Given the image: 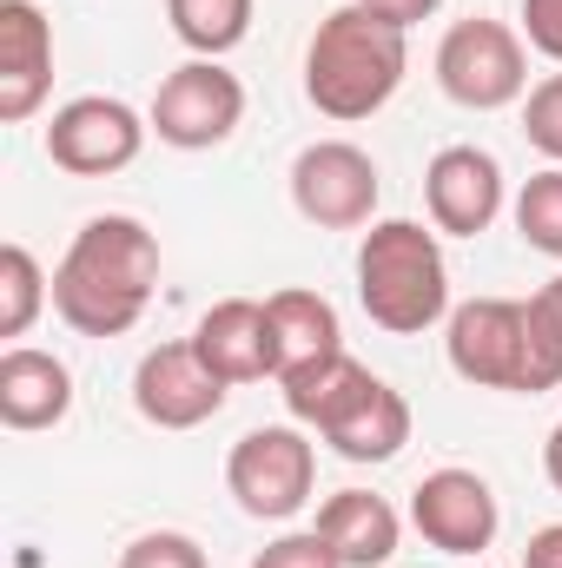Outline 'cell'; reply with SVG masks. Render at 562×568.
Returning <instances> with one entry per match:
<instances>
[{
  "instance_id": "cell-15",
  "label": "cell",
  "mask_w": 562,
  "mask_h": 568,
  "mask_svg": "<svg viewBox=\"0 0 562 568\" xmlns=\"http://www.w3.org/2000/svg\"><path fill=\"white\" fill-rule=\"evenodd\" d=\"M199 357L225 377V384H259L279 377V337H272V311L259 297H219L199 331H192Z\"/></svg>"
},
{
  "instance_id": "cell-17",
  "label": "cell",
  "mask_w": 562,
  "mask_h": 568,
  "mask_svg": "<svg viewBox=\"0 0 562 568\" xmlns=\"http://www.w3.org/2000/svg\"><path fill=\"white\" fill-rule=\"evenodd\" d=\"M311 529L338 549L344 568H391L398 542H404V516H398L384 496H371V489H338V496H324V509H318Z\"/></svg>"
},
{
  "instance_id": "cell-29",
  "label": "cell",
  "mask_w": 562,
  "mask_h": 568,
  "mask_svg": "<svg viewBox=\"0 0 562 568\" xmlns=\"http://www.w3.org/2000/svg\"><path fill=\"white\" fill-rule=\"evenodd\" d=\"M543 476L556 483V496H562V424L550 429V443H543Z\"/></svg>"
},
{
  "instance_id": "cell-13",
  "label": "cell",
  "mask_w": 562,
  "mask_h": 568,
  "mask_svg": "<svg viewBox=\"0 0 562 568\" xmlns=\"http://www.w3.org/2000/svg\"><path fill=\"white\" fill-rule=\"evenodd\" d=\"M423 205H430V225L450 232V239L490 232L496 212H503V165H496V152H483V145H443L423 165Z\"/></svg>"
},
{
  "instance_id": "cell-4",
  "label": "cell",
  "mask_w": 562,
  "mask_h": 568,
  "mask_svg": "<svg viewBox=\"0 0 562 568\" xmlns=\"http://www.w3.org/2000/svg\"><path fill=\"white\" fill-rule=\"evenodd\" d=\"M358 304L391 337H423L430 324H450V265L436 225L378 219L358 245Z\"/></svg>"
},
{
  "instance_id": "cell-1",
  "label": "cell",
  "mask_w": 562,
  "mask_h": 568,
  "mask_svg": "<svg viewBox=\"0 0 562 568\" xmlns=\"http://www.w3.org/2000/svg\"><path fill=\"white\" fill-rule=\"evenodd\" d=\"M159 291V239L133 212H100L53 265V311L80 337H127Z\"/></svg>"
},
{
  "instance_id": "cell-2",
  "label": "cell",
  "mask_w": 562,
  "mask_h": 568,
  "mask_svg": "<svg viewBox=\"0 0 562 568\" xmlns=\"http://www.w3.org/2000/svg\"><path fill=\"white\" fill-rule=\"evenodd\" d=\"M404 73H411V33L364 0H344L338 13H324L304 47V100L338 126L384 113Z\"/></svg>"
},
{
  "instance_id": "cell-18",
  "label": "cell",
  "mask_w": 562,
  "mask_h": 568,
  "mask_svg": "<svg viewBox=\"0 0 562 568\" xmlns=\"http://www.w3.org/2000/svg\"><path fill=\"white\" fill-rule=\"evenodd\" d=\"M265 311H272V337H279V384L318 371V364H331L344 351V324H338V311H331L324 291L291 284V291H272L265 297Z\"/></svg>"
},
{
  "instance_id": "cell-8",
  "label": "cell",
  "mask_w": 562,
  "mask_h": 568,
  "mask_svg": "<svg viewBox=\"0 0 562 568\" xmlns=\"http://www.w3.org/2000/svg\"><path fill=\"white\" fill-rule=\"evenodd\" d=\"M384 179L378 159L351 140H318L291 159V205L318 232H364L378 219Z\"/></svg>"
},
{
  "instance_id": "cell-23",
  "label": "cell",
  "mask_w": 562,
  "mask_h": 568,
  "mask_svg": "<svg viewBox=\"0 0 562 568\" xmlns=\"http://www.w3.org/2000/svg\"><path fill=\"white\" fill-rule=\"evenodd\" d=\"M120 568H205V549L179 529H145L120 549Z\"/></svg>"
},
{
  "instance_id": "cell-16",
  "label": "cell",
  "mask_w": 562,
  "mask_h": 568,
  "mask_svg": "<svg viewBox=\"0 0 562 568\" xmlns=\"http://www.w3.org/2000/svg\"><path fill=\"white\" fill-rule=\"evenodd\" d=\"M67 410H73V371L53 351L7 344L0 351V424L33 436V429L67 424Z\"/></svg>"
},
{
  "instance_id": "cell-20",
  "label": "cell",
  "mask_w": 562,
  "mask_h": 568,
  "mask_svg": "<svg viewBox=\"0 0 562 568\" xmlns=\"http://www.w3.org/2000/svg\"><path fill=\"white\" fill-rule=\"evenodd\" d=\"M47 304H53V278L40 272V258L20 239L0 245V337H27Z\"/></svg>"
},
{
  "instance_id": "cell-25",
  "label": "cell",
  "mask_w": 562,
  "mask_h": 568,
  "mask_svg": "<svg viewBox=\"0 0 562 568\" xmlns=\"http://www.w3.org/2000/svg\"><path fill=\"white\" fill-rule=\"evenodd\" d=\"M523 40L562 67V0H523Z\"/></svg>"
},
{
  "instance_id": "cell-10",
  "label": "cell",
  "mask_w": 562,
  "mask_h": 568,
  "mask_svg": "<svg viewBox=\"0 0 562 568\" xmlns=\"http://www.w3.org/2000/svg\"><path fill=\"white\" fill-rule=\"evenodd\" d=\"M145 133H152V120H140L127 100L80 93L47 120V159L73 179H113L145 152Z\"/></svg>"
},
{
  "instance_id": "cell-9",
  "label": "cell",
  "mask_w": 562,
  "mask_h": 568,
  "mask_svg": "<svg viewBox=\"0 0 562 568\" xmlns=\"http://www.w3.org/2000/svg\"><path fill=\"white\" fill-rule=\"evenodd\" d=\"M145 120H152L159 145H172V152H212V145H225L239 133V120H245V87H239V73H225L219 60H185V67H172V73L159 80Z\"/></svg>"
},
{
  "instance_id": "cell-22",
  "label": "cell",
  "mask_w": 562,
  "mask_h": 568,
  "mask_svg": "<svg viewBox=\"0 0 562 568\" xmlns=\"http://www.w3.org/2000/svg\"><path fill=\"white\" fill-rule=\"evenodd\" d=\"M523 140L536 145L550 165H562V73L530 87V100H523Z\"/></svg>"
},
{
  "instance_id": "cell-11",
  "label": "cell",
  "mask_w": 562,
  "mask_h": 568,
  "mask_svg": "<svg viewBox=\"0 0 562 568\" xmlns=\"http://www.w3.org/2000/svg\"><path fill=\"white\" fill-rule=\"evenodd\" d=\"M225 377L199 357L192 337H172V344H152L133 371V404H140L145 424L159 429H199L225 410Z\"/></svg>"
},
{
  "instance_id": "cell-19",
  "label": "cell",
  "mask_w": 562,
  "mask_h": 568,
  "mask_svg": "<svg viewBox=\"0 0 562 568\" xmlns=\"http://www.w3.org/2000/svg\"><path fill=\"white\" fill-rule=\"evenodd\" d=\"M165 20L192 60H225L252 33V0H165Z\"/></svg>"
},
{
  "instance_id": "cell-21",
  "label": "cell",
  "mask_w": 562,
  "mask_h": 568,
  "mask_svg": "<svg viewBox=\"0 0 562 568\" xmlns=\"http://www.w3.org/2000/svg\"><path fill=\"white\" fill-rule=\"evenodd\" d=\"M516 232H523L530 252L562 258V165H543V172L523 179V192H516Z\"/></svg>"
},
{
  "instance_id": "cell-5",
  "label": "cell",
  "mask_w": 562,
  "mask_h": 568,
  "mask_svg": "<svg viewBox=\"0 0 562 568\" xmlns=\"http://www.w3.org/2000/svg\"><path fill=\"white\" fill-rule=\"evenodd\" d=\"M450 371L476 390H510V397H543L562 384V357L543 337L530 297H470L443 324Z\"/></svg>"
},
{
  "instance_id": "cell-3",
  "label": "cell",
  "mask_w": 562,
  "mask_h": 568,
  "mask_svg": "<svg viewBox=\"0 0 562 568\" xmlns=\"http://www.w3.org/2000/svg\"><path fill=\"white\" fill-rule=\"evenodd\" d=\"M291 424L318 429L344 463H391L411 443V404L404 390H391L384 377H371L351 351H338L331 364L304 371L279 384Z\"/></svg>"
},
{
  "instance_id": "cell-14",
  "label": "cell",
  "mask_w": 562,
  "mask_h": 568,
  "mask_svg": "<svg viewBox=\"0 0 562 568\" xmlns=\"http://www.w3.org/2000/svg\"><path fill=\"white\" fill-rule=\"evenodd\" d=\"M53 93V27L33 0H0V120L20 126Z\"/></svg>"
},
{
  "instance_id": "cell-6",
  "label": "cell",
  "mask_w": 562,
  "mask_h": 568,
  "mask_svg": "<svg viewBox=\"0 0 562 568\" xmlns=\"http://www.w3.org/2000/svg\"><path fill=\"white\" fill-rule=\"evenodd\" d=\"M436 87L463 113H503L530 93V40L510 20L470 13L436 40Z\"/></svg>"
},
{
  "instance_id": "cell-26",
  "label": "cell",
  "mask_w": 562,
  "mask_h": 568,
  "mask_svg": "<svg viewBox=\"0 0 562 568\" xmlns=\"http://www.w3.org/2000/svg\"><path fill=\"white\" fill-rule=\"evenodd\" d=\"M530 311H536V324H543V337L556 344V357H562V272H556L550 284H543L536 297H530Z\"/></svg>"
},
{
  "instance_id": "cell-24",
  "label": "cell",
  "mask_w": 562,
  "mask_h": 568,
  "mask_svg": "<svg viewBox=\"0 0 562 568\" xmlns=\"http://www.w3.org/2000/svg\"><path fill=\"white\" fill-rule=\"evenodd\" d=\"M252 568H344L338 562V549L318 536V529H298V536H279V542H265Z\"/></svg>"
},
{
  "instance_id": "cell-7",
  "label": "cell",
  "mask_w": 562,
  "mask_h": 568,
  "mask_svg": "<svg viewBox=\"0 0 562 568\" xmlns=\"http://www.w3.org/2000/svg\"><path fill=\"white\" fill-rule=\"evenodd\" d=\"M225 489L252 523H291L318 489V449L298 424L245 429L225 456Z\"/></svg>"
},
{
  "instance_id": "cell-28",
  "label": "cell",
  "mask_w": 562,
  "mask_h": 568,
  "mask_svg": "<svg viewBox=\"0 0 562 568\" xmlns=\"http://www.w3.org/2000/svg\"><path fill=\"white\" fill-rule=\"evenodd\" d=\"M364 7H378L384 20H398V27L411 33V27H418V20H430V13H436L443 0H364Z\"/></svg>"
},
{
  "instance_id": "cell-12",
  "label": "cell",
  "mask_w": 562,
  "mask_h": 568,
  "mask_svg": "<svg viewBox=\"0 0 562 568\" xmlns=\"http://www.w3.org/2000/svg\"><path fill=\"white\" fill-rule=\"evenodd\" d=\"M411 523L430 549L443 556H483L503 529V509H496V489L476 476V469H430L418 489H411Z\"/></svg>"
},
{
  "instance_id": "cell-27",
  "label": "cell",
  "mask_w": 562,
  "mask_h": 568,
  "mask_svg": "<svg viewBox=\"0 0 562 568\" xmlns=\"http://www.w3.org/2000/svg\"><path fill=\"white\" fill-rule=\"evenodd\" d=\"M523 568H562V523L536 529V536L523 542Z\"/></svg>"
}]
</instances>
